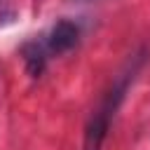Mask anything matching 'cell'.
<instances>
[{
	"instance_id": "obj_1",
	"label": "cell",
	"mask_w": 150,
	"mask_h": 150,
	"mask_svg": "<svg viewBox=\"0 0 150 150\" xmlns=\"http://www.w3.org/2000/svg\"><path fill=\"white\" fill-rule=\"evenodd\" d=\"M136 70H138V63L134 68H129L112 84V89L103 96V101L94 110V115H91V120L87 124V131H84V150H101V143H103V138H105V134L110 129V122L115 117V110L120 108V103H122V98H124V94L129 89V82L134 80Z\"/></svg>"
},
{
	"instance_id": "obj_2",
	"label": "cell",
	"mask_w": 150,
	"mask_h": 150,
	"mask_svg": "<svg viewBox=\"0 0 150 150\" xmlns=\"http://www.w3.org/2000/svg\"><path fill=\"white\" fill-rule=\"evenodd\" d=\"M77 35H80V30L73 21H59L49 30V35L45 40V49L49 54H63V52H68L70 47L77 45Z\"/></svg>"
},
{
	"instance_id": "obj_3",
	"label": "cell",
	"mask_w": 150,
	"mask_h": 150,
	"mask_svg": "<svg viewBox=\"0 0 150 150\" xmlns=\"http://www.w3.org/2000/svg\"><path fill=\"white\" fill-rule=\"evenodd\" d=\"M23 56H26V66L30 70V75H40L42 68H45V61H47V49L45 45L40 42H30L23 47Z\"/></svg>"
}]
</instances>
